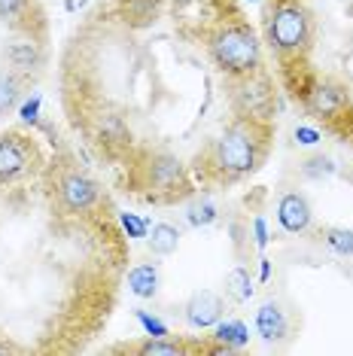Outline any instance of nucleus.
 Listing matches in <instances>:
<instances>
[{
	"mask_svg": "<svg viewBox=\"0 0 353 356\" xmlns=\"http://www.w3.org/2000/svg\"><path fill=\"white\" fill-rule=\"evenodd\" d=\"M46 168L40 140L28 131H3L0 134V186L22 183L37 177Z\"/></svg>",
	"mask_w": 353,
	"mask_h": 356,
	"instance_id": "20e7f679",
	"label": "nucleus"
},
{
	"mask_svg": "<svg viewBox=\"0 0 353 356\" xmlns=\"http://www.w3.org/2000/svg\"><path fill=\"white\" fill-rule=\"evenodd\" d=\"M37 113H40V98L34 95V98L22 107V119H25V122H37Z\"/></svg>",
	"mask_w": 353,
	"mask_h": 356,
	"instance_id": "5701e85b",
	"label": "nucleus"
},
{
	"mask_svg": "<svg viewBox=\"0 0 353 356\" xmlns=\"http://www.w3.org/2000/svg\"><path fill=\"white\" fill-rule=\"evenodd\" d=\"M226 296L238 305H244L253 298V280H250V271H247L244 265H238V268H231L226 274Z\"/></svg>",
	"mask_w": 353,
	"mask_h": 356,
	"instance_id": "2eb2a0df",
	"label": "nucleus"
},
{
	"mask_svg": "<svg viewBox=\"0 0 353 356\" xmlns=\"http://www.w3.org/2000/svg\"><path fill=\"white\" fill-rule=\"evenodd\" d=\"M271 140H274V119L235 113L222 134L195 152L189 174L202 189H229L265 165Z\"/></svg>",
	"mask_w": 353,
	"mask_h": 356,
	"instance_id": "f03ea898",
	"label": "nucleus"
},
{
	"mask_svg": "<svg viewBox=\"0 0 353 356\" xmlns=\"http://www.w3.org/2000/svg\"><path fill=\"white\" fill-rule=\"evenodd\" d=\"M222 314H226V302L211 289H198L186 302V323L192 329H211L222 320Z\"/></svg>",
	"mask_w": 353,
	"mask_h": 356,
	"instance_id": "6e6552de",
	"label": "nucleus"
},
{
	"mask_svg": "<svg viewBox=\"0 0 353 356\" xmlns=\"http://www.w3.org/2000/svg\"><path fill=\"white\" fill-rule=\"evenodd\" d=\"M28 83H31L28 74H19V70H13V67L0 70V116L13 110V104L19 101L22 88H25Z\"/></svg>",
	"mask_w": 353,
	"mask_h": 356,
	"instance_id": "ddd939ff",
	"label": "nucleus"
},
{
	"mask_svg": "<svg viewBox=\"0 0 353 356\" xmlns=\"http://www.w3.org/2000/svg\"><path fill=\"white\" fill-rule=\"evenodd\" d=\"M213 220H216V204L211 201V195H202L198 201H192V207H189L192 225H211Z\"/></svg>",
	"mask_w": 353,
	"mask_h": 356,
	"instance_id": "a211bd4d",
	"label": "nucleus"
},
{
	"mask_svg": "<svg viewBox=\"0 0 353 356\" xmlns=\"http://www.w3.org/2000/svg\"><path fill=\"white\" fill-rule=\"evenodd\" d=\"M119 220H122V229H125L128 234H131V238H143V234H147V222L138 220V216L122 213V216H119Z\"/></svg>",
	"mask_w": 353,
	"mask_h": 356,
	"instance_id": "aec40b11",
	"label": "nucleus"
},
{
	"mask_svg": "<svg viewBox=\"0 0 353 356\" xmlns=\"http://www.w3.org/2000/svg\"><path fill=\"white\" fill-rule=\"evenodd\" d=\"M149 250L156 256H171L176 247H180V229L171 222H156L152 225V232H149Z\"/></svg>",
	"mask_w": 353,
	"mask_h": 356,
	"instance_id": "4468645a",
	"label": "nucleus"
},
{
	"mask_svg": "<svg viewBox=\"0 0 353 356\" xmlns=\"http://www.w3.org/2000/svg\"><path fill=\"white\" fill-rule=\"evenodd\" d=\"M265 241H268V238H265V222H262V220H256V244L265 247Z\"/></svg>",
	"mask_w": 353,
	"mask_h": 356,
	"instance_id": "b1692460",
	"label": "nucleus"
},
{
	"mask_svg": "<svg viewBox=\"0 0 353 356\" xmlns=\"http://www.w3.org/2000/svg\"><path fill=\"white\" fill-rule=\"evenodd\" d=\"M320 238H323L326 247L335 250L338 256H353V232L350 229H323Z\"/></svg>",
	"mask_w": 353,
	"mask_h": 356,
	"instance_id": "f3484780",
	"label": "nucleus"
},
{
	"mask_svg": "<svg viewBox=\"0 0 353 356\" xmlns=\"http://www.w3.org/2000/svg\"><path fill=\"white\" fill-rule=\"evenodd\" d=\"M6 61H10L13 70H19V74H28L31 70H40L46 64V52H43V43H37V40H25V43H13L6 46Z\"/></svg>",
	"mask_w": 353,
	"mask_h": 356,
	"instance_id": "9b49d317",
	"label": "nucleus"
},
{
	"mask_svg": "<svg viewBox=\"0 0 353 356\" xmlns=\"http://www.w3.org/2000/svg\"><path fill=\"white\" fill-rule=\"evenodd\" d=\"M128 293L138 298H152L158 293V268L156 265H134L128 271Z\"/></svg>",
	"mask_w": 353,
	"mask_h": 356,
	"instance_id": "f8f14e48",
	"label": "nucleus"
},
{
	"mask_svg": "<svg viewBox=\"0 0 353 356\" xmlns=\"http://www.w3.org/2000/svg\"><path fill=\"white\" fill-rule=\"evenodd\" d=\"M138 320L143 323V329H147V332H149V335H152V338H162V335H167V326H165V323L152 320V317H149V314H138Z\"/></svg>",
	"mask_w": 353,
	"mask_h": 356,
	"instance_id": "412c9836",
	"label": "nucleus"
},
{
	"mask_svg": "<svg viewBox=\"0 0 353 356\" xmlns=\"http://www.w3.org/2000/svg\"><path fill=\"white\" fill-rule=\"evenodd\" d=\"M116 353H140V356H176V353H229L226 344H204V341H183V338H171V335H162V338H152L147 335V341L140 344H122V347H113Z\"/></svg>",
	"mask_w": 353,
	"mask_h": 356,
	"instance_id": "0eeeda50",
	"label": "nucleus"
},
{
	"mask_svg": "<svg viewBox=\"0 0 353 356\" xmlns=\"http://www.w3.org/2000/svg\"><path fill=\"white\" fill-rule=\"evenodd\" d=\"M231 107L235 113H247V116H262L274 119L277 107V88L265 70H253L250 76H240L231 83Z\"/></svg>",
	"mask_w": 353,
	"mask_h": 356,
	"instance_id": "39448f33",
	"label": "nucleus"
},
{
	"mask_svg": "<svg viewBox=\"0 0 353 356\" xmlns=\"http://www.w3.org/2000/svg\"><path fill=\"white\" fill-rule=\"evenodd\" d=\"M302 171H304V177H329V174H335V165H332V159L317 156V159H308V161H304Z\"/></svg>",
	"mask_w": 353,
	"mask_h": 356,
	"instance_id": "6ab92c4d",
	"label": "nucleus"
},
{
	"mask_svg": "<svg viewBox=\"0 0 353 356\" xmlns=\"http://www.w3.org/2000/svg\"><path fill=\"white\" fill-rule=\"evenodd\" d=\"M295 140H299V143H304V147H314V143L320 140V131H317V128H295Z\"/></svg>",
	"mask_w": 353,
	"mask_h": 356,
	"instance_id": "4be33fe9",
	"label": "nucleus"
},
{
	"mask_svg": "<svg viewBox=\"0 0 353 356\" xmlns=\"http://www.w3.org/2000/svg\"><path fill=\"white\" fill-rule=\"evenodd\" d=\"M213 338L220 344H226L229 350H235V347H244L247 341H250V332H247V326L240 320H226V323H216V332Z\"/></svg>",
	"mask_w": 353,
	"mask_h": 356,
	"instance_id": "dca6fc26",
	"label": "nucleus"
},
{
	"mask_svg": "<svg viewBox=\"0 0 353 356\" xmlns=\"http://www.w3.org/2000/svg\"><path fill=\"white\" fill-rule=\"evenodd\" d=\"M311 220H314V213H311V204L302 192H286V195L277 201V222L284 232L302 234V232H308Z\"/></svg>",
	"mask_w": 353,
	"mask_h": 356,
	"instance_id": "1a4fd4ad",
	"label": "nucleus"
},
{
	"mask_svg": "<svg viewBox=\"0 0 353 356\" xmlns=\"http://www.w3.org/2000/svg\"><path fill=\"white\" fill-rule=\"evenodd\" d=\"M0 22L37 43H43L46 37V15L40 0H0Z\"/></svg>",
	"mask_w": 353,
	"mask_h": 356,
	"instance_id": "423d86ee",
	"label": "nucleus"
},
{
	"mask_svg": "<svg viewBox=\"0 0 353 356\" xmlns=\"http://www.w3.org/2000/svg\"><path fill=\"white\" fill-rule=\"evenodd\" d=\"M256 332H259V338L268 344L286 341V338H290V317H286L284 305L265 302L259 311H256Z\"/></svg>",
	"mask_w": 353,
	"mask_h": 356,
	"instance_id": "9d476101",
	"label": "nucleus"
},
{
	"mask_svg": "<svg viewBox=\"0 0 353 356\" xmlns=\"http://www.w3.org/2000/svg\"><path fill=\"white\" fill-rule=\"evenodd\" d=\"M174 28L186 43L202 46L229 83L262 67V40L235 0H189L174 6Z\"/></svg>",
	"mask_w": 353,
	"mask_h": 356,
	"instance_id": "f257e3e1",
	"label": "nucleus"
},
{
	"mask_svg": "<svg viewBox=\"0 0 353 356\" xmlns=\"http://www.w3.org/2000/svg\"><path fill=\"white\" fill-rule=\"evenodd\" d=\"M265 43L277 55L284 74L304 67V55L314 43V15L304 0H268L265 3Z\"/></svg>",
	"mask_w": 353,
	"mask_h": 356,
	"instance_id": "7ed1b4c3",
	"label": "nucleus"
}]
</instances>
